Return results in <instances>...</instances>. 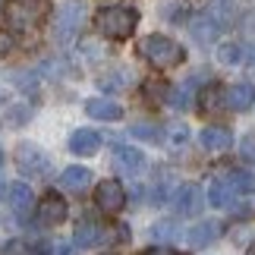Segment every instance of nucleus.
I'll return each mask as SVG.
<instances>
[{
  "label": "nucleus",
  "instance_id": "nucleus-19",
  "mask_svg": "<svg viewBox=\"0 0 255 255\" xmlns=\"http://www.w3.org/2000/svg\"><path fill=\"white\" fill-rule=\"evenodd\" d=\"M221 107H227V88H221V85L202 88V95H199V111H202V114H218Z\"/></svg>",
  "mask_w": 255,
  "mask_h": 255
},
{
  "label": "nucleus",
  "instance_id": "nucleus-4",
  "mask_svg": "<svg viewBox=\"0 0 255 255\" xmlns=\"http://www.w3.org/2000/svg\"><path fill=\"white\" fill-rule=\"evenodd\" d=\"M85 25V3L82 0H63L60 3V13H57V28H54V38L60 44H70L79 28Z\"/></svg>",
  "mask_w": 255,
  "mask_h": 255
},
{
  "label": "nucleus",
  "instance_id": "nucleus-21",
  "mask_svg": "<svg viewBox=\"0 0 255 255\" xmlns=\"http://www.w3.org/2000/svg\"><path fill=\"white\" fill-rule=\"evenodd\" d=\"M3 255H47V243L41 240H9Z\"/></svg>",
  "mask_w": 255,
  "mask_h": 255
},
{
  "label": "nucleus",
  "instance_id": "nucleus-33",
  "mask_svg": "<svg viewBox=\"0 0 255 255\" xmlns=\"http://www.w3.org/2000/svg\"><path fill=\"white\" fill-rule=\"evenodd\" d=\"M142 255H180V252H173V249H167V246H151V249H145Z\"/></svg>",
  "mask_w": 255,
  "mask_h": 255
},
{
  "label": "nucleus",
  "instance_id": "nucleus-2",
  "mask_svg": "<svg viewBox=\"0 0 255 255\" xmlns=\"http://www.w3.org/2000/svg\"><path fill=\"white\" fill-rule=\"evenodd\" d=\"M95 25L111 41H126L135 32V25H139V13L132 6H104V9H98Z\"/></svg>",
  "mask_w": 255,
  "mask_h": 255
},
{
  "label": "nucleus",
  "instance_id": "nucleus-13",
  "mask_svg": "<svg viewBox=\"0 0 255 255\" xmlns=\"http://www.w3.org/2000/svg\"><path fill=\"white\" fill-rule=\"evenodd\" d=\"M98 148H101V132L95 129H76L70 135V151L79 154V158H92V154H98Z\"/></svg>",
  "mask_w": 255,
  "mask_h": 255
},
{
  "label": "nucleus",
  "instance_id": "nucleus-34",
  "mask_svg": "<svg viewBox=\"0 0 255 255\" xmlns=\"http://www.w3.org/2000/svg\"><path fill=\"white\" fill-rule=\"evenodd\" d=\"M246 63L255 70V44H249V47H246Z\"/></svg>",
  "mask_w": 255,
  "mask_h": 255
},
{
  "label": "nucleus",
  "instance_id": "nucleus-7",
  "mask_svg": "<svg viewBox=\"0 0 255 255\" xmlns=\"http://www.w3.org/2000/svg\"><path fill=\"white\" fill-rule=\"evenodd\" d=\"M70 208H66V199L60 192H44L41 202H38V221L41 224H63Z\"/></svg>",
  "mask_w": 255,
  "mask_h": 255
},
{
  "label": "nucleus",
  "instance_id": "nucleus-3",
  "mask_svg": "<svg viewBox=\"0 0 255 255\" xmlns=\"http://www.w3.org/2000/svg\"><path fill=\"white\" fill-rule=\"evenodd\" d=\"M139 54H142L151 66H158V70H170V66H180V63L186 60L183 44L173 41V38H167V35H148V38L139 44Z\"/></svg>",
  "mask_w": 255,
  "mask_h": 255
},
{
  "label": "nucleus",
  "instance_id": "nucleus-8",
  "mask_svg": "<svg viewBox=\"0 0 255 255\" xmlns=\"http://www.w3.org/2000/svg\"><path fill=\"white\" fill-rule=\"evenodd\" d=\"M114 161H117V167L123 173H129V176H139V173L148 170V158H145L139 148H132V145H117Z\"/></svg>",
  "mask_w": 255,
  "mask_h": 255
},
{
  "label": "nucleus",
  "instance_id": "nucleus-12",
  "mask_svg": "<svg viewBox=\"0 0 255 255\" xmlns=\"http://www.w3.org/2000/svg\"><path fill=\"white\" fill-rule=\"evenodd\" d=\"M85 114L92 120H104V123H117L123 117V107L111 101V98H88L85 101Z\"/></svg>",
  "mask_w": 255,
  "mask_h": 255
},
{
  "label": "nucleus",
  "instance_id": "nucleus-9",
  "mask_svg": "<svg viewBox=\"0 0 255 255\" xmlns=\"http://www.w3.org/2000/svg\"><path fill=\"white\" fill-rule=\"evenodd\" d=\"M173 211L186 214V218H195L202 211V189L195 183H186L173 192Z\"/></svg>",
  "mask_w": 255,
  "mask_h": 255
},
{
  "label": "nucleus",
  "instance_id": "nucleus-14",
  "mask_svg": "<svg viewBox=\"0 0 255 255\" xmlns=\"http://www.w3.org/2000/svg\"><path fill=\"white\" fill-rule=\"evenodd\" d=\"M218 237H221V224H218V221H199L192 230H186V243H189L192 249L211 246Z\"/></svg>",
  "mask_w": 255,
  "mask_h": 255
},
{
  "label": "nucleus",
  "instance_id": "nucleus-30",
  "mask_svg": "<svg viewBox=\"0 0 255 255\" xmlns=\"http://www.w3.org/2000/svg\"><path fill=\"white\" fill-rule=\"evenodd\" d=\"M240 151H243V158L255 161V132H246V135H243V142H240Z\"/></svg>",
  "mask_w": 255,
  "mask_h": 255
},
{
  "label": "nucleus",
  "instance_id": "nucleus-20",
  "mask_svg": "<svg viewBox=\"0 0 255 255\" xmlns=\"http://www.w3.org/2000/svg\"><path fill=\"white\" fill-rule=\"evenodd\" d=\"M88 183H92V170L79 167V164H76V167H66L60 173V186H63V189H70V192H82Z\"/></svg>",
  "mask_w": 255,
  "mask_h": 255
},
{
  "label": "nucleus",
  "instance_id": "nucleus-6",
  "mask_svg": "<svg viewBox=\"0 0 255 255\" xmlns=\"http://www.w3.org/2000/svg\"><path fill=\"white\" fill-rule=\"evenodd\" d=\"M13 161H16V167L22 170L25 176H44V173H47V167H51L47 154H44L41 148H35V145H28V142H22V145L16 148Z\"/></svg>",
  "mask_w": 255,
  "mask_h": 255
},
{
  "label": "nucleus",
  "instance_id": "nucleus-23",
  "mask_svg": "<svg viewBox=\"0 0 255 255\" xmlns=\"http://www.w3.org/2000/svg\"><path fill=\"white\" fill-rule=\"evenodd\" d=\"M208 16H211L221 28H224V25H230L233 19H237V0H211Z\"/></svg>",
  "mask_w": 255,
  "mask_h": 255
},
{
  "label": "nucleus",
  "instance_id": "nucleus-17",
  "mask_svg": "<svg viewBox=\"0 0 255 255\" xmlns=\"http://www.w3.org/2000/svg\"><path fill=\"white\" fill-rule=\"evenodd\" d=\"M233 195H237V189H233L230 176H214L211 186H208V202L214 205V208H227V205L233 202Z\"/></svg>",
  "mask_w": 255,
  "mask_h": 255
},
{
  "label": "nucleus",
  "instance_id": "nucleus-24",
  "mask_svg": "<svg viewBox=\"0 0 255 255\" xmlns=\"http://www.w3.org/2000/svg\"><path fill=\"white\" fill-rule=\"evenodd\" d=\"M218 60H221L224 66H237V63L246 60V51H243L237 41H227V44L218 47Z\"/></svg>",
  "mask_w": 255,
  "mask_h": 255
},
{
  "label": "nucleus",
  "instance_id": "nucleus-1",
  "mask_svg": "<svg viewBox=\"0 0 255 255\" xmlns=\"http://www.w3.org/2000/svg\"><path fill=\"white\" fill-rule=\"evenodd\" d=\"M51 13V0H6L3 3V19L9 32H25V28L41 25Z\"/></svg>",
  "mask_w": 255,
  "mask_h": 255
},
{
  "label": "nucleus",
  "instance_id": "nucleus-35",
  "mask_svg": "<svg viewBox=\"0 0 255 255\" xmlns=\"http://www.w3.org/2000/svg\"><path fill=\"white\" fill-rule=\"evenodd\" d=\"M246 255H255V243H252V246H249V252H246Z\"/></svg>",
  "mask_w": 255,
  "mask_h": 255
},
{
  "label": "nucleus",
  "instance_id": "nucleus-29",
  "mask_svg": "<svg viewBox=\"0 0 255 255\" xmlns=\"http://www.w3.org/2000/svg\"><path fill=\"white\" fill-rule=\"evenodd\" d=\"M142 88H145V98H148V101H167V95H170V88L158 79H145Z\"/></svg>",
  "mask_w": 255,
  "mask_h": 255
},
{
  "label": "nucleus",
  "instance_id": "nucleus-5",
  "mask_svg": "<svg viewBox=\"0 0 255 255\" xmlns=\"http://www.w3.org/2000/svg\"><path fill=\"white\" fill-rule=\"evenodd\" d=\"M95 205L98 211L107 214V218H114V214L123 211L126 205V189L120 186V180H101L95 186Z\"/></svg>",
  "mask_w": 255,
  "mask_h": 255
},
{
  "label": "nucleus",
  "instance_id": "nucleus-15",
  "mask_svg": "<svg viewBox=\"0 0 255 255\" xmlns=\"http://www.w3.org/2000/svg\"><path fill=\"white\" fill-rule=\"evenodd\" d=\"M199 142H202L205 151H227L233 145V132L227 126H205L199 132Z\"/></svg>",
  "mask_w": 255,
  "mask_h": 255
},
{
  "label": "nucleus",
  "instance_id": "nucleus-27",
  "mask_svg": "<svg viewBox=\"0 0 255 255\" xmlns=\"http://www.w3.org/2000/svg\"><path fill=\"white\" fill-rule=\"evenodd\" d=\"M135 139H142V142H151V145H161L164 139V132L158 129L154 123H132V129H129Z\"/></svg>",
  "mask_w": 255,
  "mask_h": 255
},
{
  "label": "nucleus",
  "instance_id": "nucleus-26",
  "mask_svg": "<svg viewBox=\"0 0 255 255\" xmlns=\"http://www.w3.org/2000/svg\"><path fill=\"white\" fill-rule=\"evenodd\" d=\"M192 85H195V79H189V82H183V85H176V88H170L167 101H170L173 107H180V111H186V107L192 104Z\"/></svg>",
  "mask_w": 255,
  "mask_h": 255
},
{
  "label": "nucleus",
  "instance_id": "nucleus-32",
  "mask_svg": "<svg viewBox=\"0 0 255 255\" xmlns=\"http://www.w3.org/2000/svg\"><path fill=\"white\" fill-rule=\"evenodd\" d=\"M9 51H13V32L0 28V57H6Z\"/></svg>",
  "mask_w": 255,
  "mask_h": 255
},
{
  "label": "nucleus",
  "instance_id": "nucleus-28",
  "mask_svg": "<svg viewBox=\"0 0 255 255\" xmlns=\"http://www.w3.org/2000/svg\"><path fill=\"white\" fill-rule=\"evenodd\" d=\"M230 183H233V189H237V195H249L255 192V176L252 173H230Z\"/></svg>",
  "mask_w": 255,
  "mask_h": 255
},
{
  "label": "nucleus",
  "instance_id": "nucleus-22",
  "mask_svg": "<svg viewBox=\"0 0 255 255\" xmlns=\"http://www.w3.org/2000/svg\"><path fill=\"white\" fill-rule=\"evenodd\" d=\"M164 145H167L170 151H183L186 145H189V126L186 123H170L167 129H164Z\"/></svg>",
  "mask_w": 255,
  "mask_h": 255
},
{
  "label": "nucleus",
  "instance_id": "nucleus-18",
  "mask_svg": "<svg viewBox=\"0 0 255 255\" xmlns=\"http://www.w3.org/2000/svg\"><path fill=\"white\" fill-rule=\"evenodd\" d=\"M255 104V88L249 82H237V85H230L227 88V107L230 111H249V107Z\"/></svg>",
  "mask_w": 255,
  "mask_h": 255
},
{
  "label": "nucleus",
  "instance_id": "nucleus-31",
  "mask_svg": "<svg viewBox=\"0 0 255 255\" xmlns=\"http://www.w3.org/2000/svg\"><path fill=\"white\" fill-rule=\"evenodd\" d=\"M151 237L154 240H167V237H176V227H173V224L170 221H164V224H154V227H151Z\"/></svg>",
  "mask_w": 255,
  "mask_h": 255
},
{
  "label": "nucleus",
  "instance_id": "nucleus-10",
  "mask_svg": "<svg viewBox=\"0 0 255 255\" xmlns=\"http://www.w3.org/2000/svg\"><path fill=\"white\" fill-rule=\"evenodd\" d=\"M6 199H9V211L16 214V221H25L28 211H32V205H35V192L28 189L25 183H9Z\"/></svg>",
  "mask_w": 255,
  "mask_h": 255
},
{
  "label": "nucleus",
  "instance_id": "nucleus-11",
  "mask_svg": "<svg viewBox=\"0 0 255 255\" xmlns=\"http://www.w3.org/2000/svg\"><path fill=\"white\" fill-rule=\"evenodd\" d=\"M104 240H107V230H104V227H101L98 221L85 218V221H79V224H76L73 243H76L79 249H92V246H101Z\"/></svg>",
  "mask_w": 255,
  "mask_h": 255
},
{
  "label": "nucleus",
  "instance_id": "nucleus-16",
  "mask_svg": "<svg viewBox=\"0 0 255 255\" xmlns=\"http://www.w3.org/2000/svg\"><path fill=\"white\" fill-rule=\"evenodd\" d=\"M189 32H192V38H195L199 44H211V41H218L221 25L214 22L208 13H205V16H195L192 22H189Z\"/></svg>",
  "mask_w": 255,
  "mask_h": 255
},
{
  "label": "nucleus",
  "instance_id": "nucleus-25",
  "mask_svg": "<svg viewBox=\"0 0 255 255\" xmlns=\"http://www.w3.org/2000/svg\"><path fill=\"white\" fill-rule=\"evenodd\" d=\"M98 85H101L104 92H123V88L129 85V73H126V70H111V73L101 76Z\"/></svg>",
  "mask_w": 255,
  "mask_h": 255
}]
</instances>
